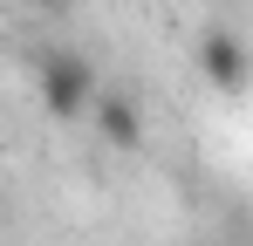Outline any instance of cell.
Instances as JSON below:
<instances>
[{
    "label": "cell",
    "instance_id": "obj_1",
    "mask_svg": "<svg viewBox=\"0 0 253 246\" xmlns=\"http://www.w3.org/2000/svg\"><path fill=\"white\" fill-rule=\"evenodd\" d=\"M42 103H48V117H62V123H76L96 103V76H89V62L83 55H42Z\"/></svg>",
    "mask_w": 253,
    "mask_h": 246
},
{
    "label": "cell",
    "instance_id": "obj_2",
    "mask_svg": "<svg viewBox=\"0 0 253 246\" xmlns=\"http://www.w3.org/2000/svg\"><path fill=\"white\" fill-rule=\"evenodd\" d=\"M89 117L103 130V144H117V151H137V144H144V117H137V103H130L124 89H96Z\"/></svg>",
    "mask_w": 253,
    "mask_h": 246
},
{
    "label": "cell",
    "instance_id": "obj_3",
    "mask_svg": "<svg viewBox=\"0 0 253 246\" xmlns=\"http://www.w3.org/2000/svg\"><path fill=\"white\" fill-rule=\"evenodd\" d=\"M199 69H206L212 89H240V82H247V48H240L233 35H219V28H212V35L199 41Z\"/></svg>",
    "mask_w": 253,
    "mask_h": 246
},
{
    "label": "cell",
    "instance_id": "obj_4",
    "mask_svg": "<svg viewBox=\"0 0 253 246\" xmlns=\"http://www.w3.org/2000/svg\"><path fill=\"white\" fill-rule=\"evenodd\" d=\"M35 7H48V14H69V7H76V0H35Z\"/></svg>",
    "mask_w": 253,
    "mask_h": 246
}]
</instances>
